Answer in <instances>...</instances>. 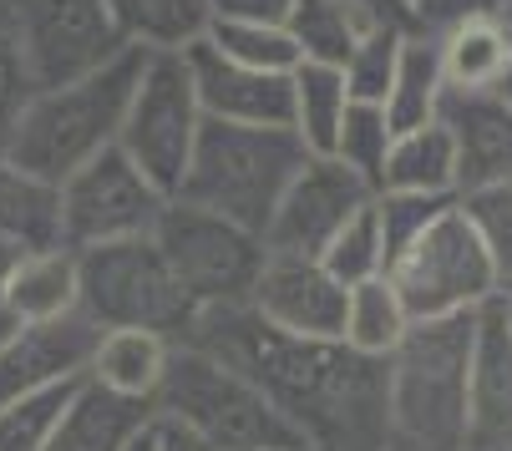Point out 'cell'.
<instances>
[{"instance_id":"1","label":"cell","mask_w":512,"mask_h":451,"mask_svg":"<svg viewBox=\"0 0 512 451\" xmlns=\"http://www.w3.org/2000/svg\"><path fill=\"white\" fill-rule=\"evenodd\" d=\"M183 345L254 381L315 451H386V360L355 355L345 340L284 335L249 305L198 310Z\"/></svg>"},{"instance_id":"2","label":"cell","mask_w":512,"mask_h":451,"mask_svg":"<svg viewBox=\"0 0 512 451\" xmlns=\"http://www.w3.org/2000/svg\"><path fill=\"white\" fill-rule=\"evenodd\" d=\"M477 310L416 320L386 355V451L467 446V365Z\"/></svg>"},{"instance_id":"3","label":"cell","mask_w":512,"mask_h":451,"mask_svg":"<svg viewBox=\"0 0 512 451\" xmlns=\"http://www.w3.org/2000/svg\"><path fill=\"white\" fill-rule=\"evenodd\" d=\"M142 61H148V51L127 46L112 61L82 71V77L41 87L31 97V107H26L6 153L26 173L61 188L82 163H92L97 153H107V147H117L122 112H127V97L142 77Z\"/></svg>"},{"instance_id":"4","label":"cell","mask_w":512,"mask_h":451,"mask_svg":"<svg viewBox=\"0 0 512 451\" xmlns=\"http://www.w3.org/2000/svg\"><path fill=\"white\" fill-rule=\"evenodd\" d=\"M310 158L295 127H249V122H218L203 117L193 163L173 198L213 208L264 239V223L274 218L289 178Z\"/></svg>"},{"instance_id":"5","label":"cell","mask_w":512,"mask_h":451,"mask_svg":"<svg viewBox=\"0 0 512 451\" xmlns=\"http://www.w3.org/2000/svg\"><path fill=\"white\" fill-rule=\"evenodd\" d=\"M153 416L188 426L203 436L213 451H254V446H310L295 426H289L269 396L244 381V375L224 360H213L198 345L173 340L163 381L153 391Z\"/></svg>"},{"instance_id":"6","label":"cell","mask_w":512,"mask_h":451,"mask_svg":"<svg viewBox=\"0 0 512 451\" xmlns=\"http://www.w3.org/2000/svg\"><path fill=\"white\" fill-rule=\"evenodd\" d=\"M77 310L97 330H153L168 340H183L198 315L153 234L77 249Z\"/></svg>"},{"instance_id":"7","label":"cell","mask_w":512,"mask_h":451,"mask_svg":"<svg viewBox=\"0 0 512 451\" xmlns=\"http://www.w3.org/2000/svg\"><path fill=\"white\" fill-rule=\"evenodd\" d=\"M153 244L163 249L173 279L193 299V310L249 305V289L269 259V249L254 229H244V223L213 213V208H198L188 198L163 203Z\"/></svg>"},{"instance_id":"8","label":"cell","mask_w":512,"mask_h":451,"mask_svg":"<svg viewBox=\"0 0 512 451\" xmlns=\"http://www.w3.org/2000/svg\"><path fill=\"white\" fill-rule=\"evenodd\" d=\"M198 127H203V107L193 92L188 51H148L142 77H137L127 112H122L117 147L173 198L183 188L188 163H193Z\"/></svg>"},{"instance_id":"9","label":"cell","mask_w":512,"mask_h":451,"mask_svg":"<svg viewBox=\"0 0 512 451\" xmlns=\"http://www.w3.org/2000/svg\"><path fill=\"white\" fill-rule=\"evenodd\" d=\"M386 279L396 284L401 305L416 320H447V315H467L497 294V269L487 259V249L477 244L472 223L462 218V208L452 203L447 213H436L426 229L391 259Z\"/></svg>"},{"instance_id":"10","label":"cell","mask_w":512,"mask_h":451,"mask_svg":"<svg viewBox=\"0 0 512 451\" xmlns=\"http://www.w3.org/2000/svg\"><path fill=\"white\" fill-rule=\"evenodd\" d=\"M168 193L142 173L122 147H107L61 183V244L92 249L117 239H148Z\"/></svg>"},{"instance_id":"11","label":"cell","mask_w":512,"mask_h":451,"mask_svg":"<svg viewBox=\"0 0 512 451\" xmlns=\"http://www.w3.org/2000/svg\"><path fill=\"white\" fill-rule=\"evenodd\" d=\"M376 198V188L360 173H350L340 158L310 153L305 168L289 178L274 218L264 223V249L289 254V259H320L325 244L345 229V223Z\"/></svg>"},{"instance_id":"12","label":"cell","mask_w":512,"mask_h":451,"mask_svg":"<svg viewBox=\"0 0 512 451\" xmlns=\"http://www.w3.org/2000/svg\"><path fill=\"white\" fill-rule=\"evenodd\" d=\"M11 16L21 26L26 56L36 66V82L56 87L82 71L127 51L112 26L107 0H11Z\"/></svg>"},{"instance_id":"13","label":"cell","mask_w":512,"mask_h":451,"mask_svg":"<svg viewBox=\"0 0 512 451\" xmlns=\"http://www.w3.org/2000/svg\"><path fill=\"white\" fill-rule=\"evenodd\" d=\"M345 299L350 289L325 274L320 259H289L269 254L254 289H249V310L269 320L284 335H310V340H340L345 330Z\"/></svg>"},{"instance_id":"14","label":"cell","mask_w":512,"mask_h":451,"mask_svg":"<svg viewBox=\"0 0 512 451\" xmlns=\"http://www.w3.org/2000/svg\"><path fill=\"white\" fill-rule=\"evenodd\" d=\"M97 335L102 330L82 310H71L61 320H41V325H21L0 345V406L41 386L82 381L87 360L97 350Z\"/></svg>"},{"instance_id":"15","label":"cell","mask_w":512,"mask_h":451,"mask_svg":"<svg viewBox=\"0 0 512 451\" xmlns=\"http://www.w3.org/2000/svg\"><path fill=\"white\" fill-rule=\"evenodd\" d=\"M512 436V310L507 294L477 305L467 365V441Z\"/></svg>"},{"instance_id":"16","label":"cell","mask_w":512,"mask_h":451,"mask_svg":"<svg viewBox=\"0 0 512 451\" xmlns=\"http://www.w3.org/2000/svg\"><path fill=\"white\" fill-rule=\"evenodd\" d=\"M188 71H193L203 117L249 122V127H289V77H279V71L224 61L208 41L188 46Z\"/></svg>"},{"instance_id":"17","label":"cell","mask_w":512,"mask_h":451,"mask_svg":"<svg viewBox=\"0 0 512 451\" xmlns=\"http://www.w3.org/2000/svg\"><path fill=\"white\" fill-rule=\"evenodd\" d=\"M436 117L457 147V193L512 183V107L497 92H442Z\"/></svg>"},{"instance_id":"18","label":"cell","mask_w":512,"mask_h":451,"mask_svg":"<svg viewBox=\"0 0 512 451\" xmlns=\"http://www.w3.org/2000/svg\"><path fill=\"white\" fill-rule=\"evenodd\" d=\"M168 350H173V340L168 335H153V330H102L97 335V350L87 360V381L102 386V391H112V396L148 401L153 406V391L163 381Z\"/></svg>"},{"instance_id":"19","label":"cell","mask_w":512,"mask_h":451,"mask_svg":"<svg viewBox=\"0 0 512 451\" xmlns=\"http://www.w3.org/2000/svg\"><path fill=\"white\" fill-rule=\"evenodd\" d=\"M0 239L16 249L61 244V188L0 153Z\"/></svg>"},{"instance_id":"20","label":"cell","mask_w":512,"mask_h":451,"mask_svg":"<svg viewBox=\"0 0 512 451\" xmlns=\"http://www.w3.org/2000/svg\"><path fill=\"white\" fill-rule=\"evenodd\" d=\"M153 416L148 401H127V396H112L92 381H82L71 411L61 416V426L51 431V441L41 451H122V441Z\"/></svg>"},{"instance_id":"21","label":"cell","mask_w":512,"mask_h":451,"mask_svg":"<svg viewBox=\"0 0 512 451\" xmlns=\"http://www.w3.org/2000/svg\"><path fill=\"white\" fill-rule=\"evenodd\" d=\"M11 310L21 325L61 320L77 310V249H21L11 269Z\"/></svg>"},{"instance_id":"22","label":"cell","mask_w":512,"mask_h":451,"mask_svg":"<svg viewBox=\"0 0 512 451\" xmlns=\"http://www.w3.org/2000/svg\"><path fill=\"white\" fill-rule=\"evenodd\" d=\"M112 26L137 51H188L208 36V0H107Z\"/></svg>"},{"instance_id":"23","label":"cell","mask_w":512,"mask_h":451,"mask_svg":"<svg viewBox=\"0 0 512 451\" xmlns=\"http://www.w3.org/2000/svg\"><path fill=\"white\" fill-rule=\"evenodd\" d=\"M442 77H447V92H497L502 71L512 61V26L492 21V16H477V21H462L452 26L442 41Z\"/></svg>"},{"instance_id":"24","label":"cell","mask_w":512,"mask_h":451,"mask_svg":"<svg viewBox=\"0 0 512 451\" xmlns=\"http://www.w3.org/2000/svg\"><path fill=\"white\" fill-rule=\"evenodd\" d=\"M381 188H401V193H457V147H452V132H447L442 117L426 122V127H411V132H396L391 153H386Z\"/></svg>"},{"instance_id":"25","label":"cell","mask_w":512,"mask_h":451,"mask_svg":"<svg viewBox=\"0 0 512 451\" xmlns=\"http://www.w3.org/2000/svg\"><path fill=\"white\" fill-rule=\"evenodd\" d=\"M376 26L381 21L355 0H295V11L284 21V31L300 46V61H325V66H345V56Z\"/></svg>"},{"instance_id":"26","label":"cell","mask_w":512,"mask_h":451,"mask_svg":"<svg viewBox=\"0 0 512 451\" xmlns=\"http://www.w3.org/2000/svg\"><path fill=\"white\" fill-rule=\"evenodd\" d=\"M345 107H350V87H345L340 66L300 61L295 71H289V127L300 132V142L310 147V153L330 158Z\"/></svg>"},{"instance_id":"27","label":"cell","mask_w":512,"mask_h":451,"mask_svg":"<svg viewBox=\"0 0 512 451\" xmlns=\"http://www.w3.org/2000/svg\"><path fill=\"white\" fill-rule=\"evenodd\" d=\"M442 92H447V77H442V51H436L431 36H411L401 41V56H396V77H391V92H386V122L391 132H411V127H426L436 122V107H442Z\"/></svg>"},{"instance_id":"28","label":"cell","mask_w":512,"mask_h":451,"mask_svg":"<svg viewBox=\"0 0 512 451\" xmlns=\"http://www.w3.org/2000/svg\"><path fill=\"white\" fill-rule=\"evenodd\" d=\"M411 330V315L401 305V294L386 274L365 279V284H350V299H345V330L340 340L355 350V355H371V360H386Z\"/></svg>"},{"instance_id":"29","label":"cell","mask_w":512,"mask_h":451,"mask_svg":"<svg viewBox=\"0 0 512 451\" xmlns=\"http://www.w3.org/2000/svg\"><path fill=\"white\" fill-rule=\"evenodd\" d=\"M203 41L224 61H239V66H254V71H279V77H289V71L300 66L295 36H289L284 26H269V21H224V16H213Z\"/></svg>"},{"instance_id":"30","label":"cell","mask_w":512,"mask_h":451,"mask_svg":"<svg viewBox=\"0 0 512 451\" xmlns=\"http://www.w3.org/2000/svg\"><path fill=\"white\" fill-rule=\"evenodd\" d=\"M82 381L41 386V391H26V396L0 406V451H41L51 441V431L61 426V416L71 411V401H77Z\"/></svg>"},{"instance_id":"31","label":"cell","mask_w":512,"mask_h":451,"mask_svg":"<svg viewBox=\"0 0 512 451\" xmlns=\"http://www.w3.org/2000/svg\"><path fill=\"white\" fill-rule=\"evenodd\" d=\"M391 122H386V107L381 102H350L345 117H340V132H335V147L330 158H340L350 173H360L371 188H381V173H386V153H391Z\"/></svg>"},{"instance_id":"32","label":"cell","mask_w":512,"mask_h":451,"mask_svg":"<svg viewBox=\"0 0 512 451\" xmlns=\"http://www.w3.org/2000/svg\"><path fill=\"white\" fill-rule=\"evenodd\" d=\"M36 92H41V82H36L31 56H26L21 26L11 16V0H0V153L11 147V137H16Z\"/></svg>"},{"instance_id":"33","label":"cell","mask_w":512,"mask_h":451,"mask_svg":"<svg viewBox=\"0 0 512 451\" xmlns=\"http://www.w3.org/2000/svg\"><path fill=\"white\" fill-rule=\"evenodd\" d=\"M457 208L472 223L477 244L487 249V259L497 269V289H502V279H512V183L467 188V193H457Z\"/></svg>"},{"instance_id":"34","label":"cell","mask_w":512,"mask_h":451,"mask_svg":"<svg viewBox=\"0 0 512 451\" xmlns=\"http://www.w3.org/2000/svg\"><path fill=\"white\" fill-rule=\"evenodd\" d=\"M320 264H325V274L340 279L345 289H350V284H365V279H376V274H386L381 223H376V208H371V203H365V208L345 223V229L325 244Z\"/></svg>"},{"instance_id":"35","label":"cell","mask_w":512,"mask_h":451,"mask_svg":"<svg viewBox=\"0 0 512 451\" xmlns=\"http://www.w3.org/2000/svg\"><path fill=\"white\" fill-rule=\"evenodd\" d=\"M452 203H457V193H401V188H381V193L371 198V208H376V223H381L386 269H391V259L426 229V223H431L436 213H447Z\"/></svg>"},{"instance_id":"36","label":"cell","mask_w":512,"mask_h":451,"mask_svg":"<svg viewBox=\"0 0 512 451\" xmlns=\"http://www.w3.org/2000/svg\"><path fill=\"white\" fill-rule=\"evenodd\" d=\"M401 41L406 31L401 26H376L350 56H345V87H350V102H386L391 92V77H396V56H401Z\"/></svg>"},{"instance_id":"37","label":"cell","mask_w":512,"mask_h":451,"mask_svg":"<svg viewBox=\"0 0 512 451\" xmlns=\"http://www.w3.org/2000/svg\"><path fill=\"white\" fill-rule=\"evenodd\" d=\"M213 16L224 21H269V26H284L289 11H295V0H208Z\"/></svg>"},{"instance_id":"38","label":"cell","mask_w":512,"mask_h":451,"mask_svg":"<svg viewBox=\"0 0 512 451\" xmlns=\"http://www.w3.org/2000/svg\"><path fill=\"white\" fill-rule=\"evenodd\" d=\"M16 254H21L16 244L0 239V345L21 330V320H16V310H11V269H16Z\"/></svg>"},{"instance_id":"39","label":"cell","mask_w":512,"mask_h":451,"mask_svg":"<svg viewBox=\"0 0 512 451\" xmlns=\"http://www.w3.org/2000/svg\"><path fill=\"white\" fill-rule=\"evenodd\" d=\"M153 426H158V451H213L203 436H193V431H188V426H178V421L153 416Z\"/></svg>"},{"instance_id":"40","label":"cell","mask_w":512,"mask_h":451,"mask_svg":"<svg viewBox=\"0 0 512 451\" xmlns=\"http://www.w3.org/2000/svg\"><path fill=\"white\" fill-rule=\"evenodd\" d=\"M355 6H365L381 26H401V31H411V0H355Z\"/></svg>"},{"instance_id":"41","label":"cell","mask_w":512,"mask_h":451,"mask_svg":"<svg viewBox=\"0 0 512 451\" xmlns=\"http://www.w3.org/2000/svg\"><path fill=\"white\" fill-rule=\"evenodd\" d=\"M122 451H158V426H153V416H148V421H142V426L122 441Z\"/></svg>"},{"instance_id":"42","label":"cell","mask_w":512,"mask_h":451,"mask_svg":"<svg viewBox=\"0 0 512 451\" xmlns=\"http://www.w3.org/2000/svg\"><path fill=\"white\" fill-rule=\"evenodd\" d=\"M497 97L512 107V61H507V71H502V82H497Z\"/></svg>"},{"instance_id":"43","label":"cell","mask_w":512,"mask_h":451,"mask_svg":"<svg viewBox=\"0 0 512 451\" xmlns=\"http://www.w3.org/2000/svg\"><path fill=\"white\" fill-rule=\"evenodd\" d=\"M492 6H497V21L512 26V0H492Z\"/></svg>"},{"instance_id":"44","label":"cell","mask_w":512,"mask_h":451,"mask_svg":"<svg viewBox=\"0 0 512 451\" xmlns=\"http://www.w3.org/2000/svg\"><path fill=\"white\" fill-rule=\"evenodd\" d=\"M254 451H315V446H254Z\"/></svg>"},{"instance_id":"45","label":"cell","mask_w":512,"mask_h":451,"mask_svg":"<svg viewBox=\"0 0 512 451\" xmlns=\"http://www.w3.org/2000/svg\"><path fill=\"white\" fill-rule=\"evenodd\" d=\"M497 294H507V299H512V279H502V289H497Z\"/></svg>"},{"instance_id":"46","label":"cell","mask_w":512,"mask_h":451,"mask_svg":"<svg viewBox=\"0 0 512 451\" xmlns=\"http://www.w3.org/2000/svg\"><path fill=\"white\" fill-rule=\"evenodd\" d=\"M507 310H512V299H507Z\"/></svg>"}]
</instances>
